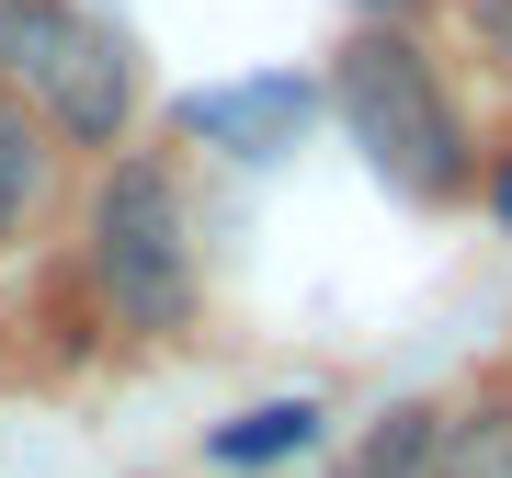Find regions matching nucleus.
Wrapping results in <instances>:
<instances>
[{
    "instance_id": "7ed1b4c3",
    "label": "nucleus",
    "mask_w": 512,
    "mask_h": 478,
    "mask_svg": "<svg viewBox=\"0 0 512 478\" xmlns=\"http://www.w3.org/2000/svg\"><path fill=\"white\" fill-rule=\"evenodd\" d=\"M92 285L126 331L194 319V228H183V183L160 160H114V183L92 205Z\"/></svg>"
},
{
    "instance_id": "20e7f679",
    "label": "nucleus",
    "mask_w": 512,
    "mask_h": 478,
    "mask_svg": "<svg viewBox=\"0 0 512 478\" xmlns=\"http://www.w3.org/2000/svg\"><path fill=\"white\" fill-rule=\"evenodd\" d=\"M308 114H319L308 80H296V69H262V80H228V92H194L183 126H194L205 148H228V160H285Z\"/></svg>"
},
{
    "instance_id": "f257e3e1",
    "label": "nucleus",
    "mask_w": 512,
    "mask_h": 478,
    "mask_svg": "<svg viewBox=\"0 0 512 478\" xmlns=\"http://www.w3.org/2000/svg\"><path fill=\"white\" fill-rule=\"evenodd\" d=\"M330 114H342V137L365 148V171L387 194L410 205H444L467 183V137H456V103H444L433 57H421L399 23H365V35L342 46V69H330Z\"/></svg>"
},
{
    "instance_id": "39448f33",
    "label": "nucleus",
    "mask_w": 512,
    "mask_h": 478,
    "mask_svg": "<svg viewBox=\"0 0 512 478\" xmlns=\"http://www.w3.org/2000/svg\"><path fill=\"white\" fill-rule=\"evenodd\" d=\"M308 444H319V399H262V410H239L205 456L217 467H274V456H308Z\"/></svg>"
},
{
    "instance_id": "f03ea898",
    "label": "nucleus",
    "mask_w": 512,
    "mask_h": 478,
    "mask_svg": "<svg viewBox=\"0 0 512 478\" xmlns=\"http://www.w3.org/2000/svg\"><path fill=\"white\" fill-rule=\"evenodd\" d=\"M0 92L23 114H46L57 137L114 148L137 126V57L80 0H0Z\"/></svg>"
},
{
    "instance_id": "6e6552de",
    "label": "nucleus",
    "mask_w": 512,
    "mask_h": 478,
    "mask_svg": "<svg viewBox=\"0 0 512 478\" xmlns=\"http://www.w3.org/2000/svg\"><path fill=\"white\" fill-rule=\"evenodd\" d=\"M433 478H512V410H467V422H444L433 444Z\"/></svg>"
},
{
    "instance_id": "0eeeda50",
    "label": "nucleus",
    "mask_w": 512,
    "mask_h": 478,
    "mask_svg": "<svg viewBox=\"0 0 512 478\" xmlns=\"http://www.w3.org/2000/svg\"><path fill=\"white\" fill-rule=\"evenodd\" d=\"M35 205H46V137H35V114L0 92V239L35 217Z\"/></svg>"
},
{
    "instance_id": "423d86ee",
    "label": "nucleus",
    "mask_w": 512,
    "mask_h": 478,
    "mask_svg": "<svg viewBox=\"0 0 512 478\" xmlns=\"http://www.w3.org/2000/svg\"><path fill=\"white\" fill-rule=\"evenodd\" d=\"M433 444H444V410H387V422L365 433V444H353V467L342 478H433Z\"/></svg>"
},
{
    "instance_id": "1a4fd4ad",
    "label": "nucleus",
    "mask_w": 512,
    "mask_h": 478,
    "mask_svg": "<svg viewBox=\"0 0 512 478\" xmlns=\"http://www.w3.org/2000/svg\"><path fill=\"white\" fill-rule=\"evenodd\" d=\"M399 12H410V0H365V23H399Z\"/></svg>"
}]
</instances>
